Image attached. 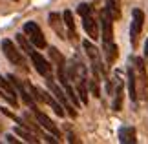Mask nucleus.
<instances>
[{
	"instance_id": "obj_13",
	"label": "nucleus",
	"mask_w": 148,
	"mask_h": 144,
	"mask_svg": "<svg viewBox=\"0 0 148 144\" xmlns=\"http://www.w3.org/2000/svg\"><path fill=\"white\" fill-rule=\"evenodd\" d=\"M38 95H40V100H44L48 106H51V109H53V111L59 115V117H64V113H66L64 108H62L60 102H57V99H55L53 95H49L48 91H42L40 88H38Z\"/></svg>"
},
{
	"instance_id": "obj_9",
	"label": "nucleus",
	"mask_w": 148,
	"mask_h": 144,
	"mask_svg": "<svg viewBox=\"0 0 148 144\" xmlns=\"http://www.w3.org/2000/svg\"><path fill=\"white\" fill-rule=\"evenodd\" d=\"M2 51H4V55L8 57V60L11 62V64H16V66H20V68H26L24 57H22V53L15 48V44L11 42V40H8V38L2 40Z\"/></svg>"
},
{
	"instance_id": "obj_12",
	"label": "nucleus",
	"mask_w": 148,
	"mask_h": 144,
	"mask_svg": "<svg viewBox=\"0 0 148 144\" xmlns=\"http://www.w3.org/2000/svg\"><path fill=\"white\" fill-rule=\"evenodd\" d=\"M33 113H35V119H37V122L40 124L44 130H48V131H49V133L53 135V137H57V139H60V131H59V128H57V126H55V122H53V120H51V119L48 117L46 113L38 111V109H35Z\"/></svg>"
},
{
	"instance_id": "obj_8",
	"label": "nucleus",
	"mask_w": 148,
	"mask_h": 144,
	"mask_svg": "<svg viewBox=\"0 0 148 144\" xmlns=\"http://www.w3.org/2000/svg\"><path fill=\"white\" fill-rule=\"evenodd\" d=\"M143 26H145V13L141 9H134L132 11V24H130V42L132 46L137 44V38L143 31Z\"/></svg>"
},
{
	"instance_id": "obj_20",
	"label": "nucleus",
	"mask_w": 148,
	"mask_h": 144,
	"mask_svg": "<svg viewBox=\"0 0 148 144\" xmlns=\"http://www.w3.org/2000/svg\"><path fill=\"white\" fill-rule=\"evenodd\" d=\"M15 133L18 135V137H22L24 141H27V142H38L37 137L33 135L31 131H27V130H26V126H18V128H15Z\"/></svg>"
},
{
	"instance_id": "obj_11",
	"label": "nucleus",
	"mask_w": 148,
	"mask_h": 144,
	"mask_svg": "<svg viewBox=\"0 0 148 144\" xmlns=\"http://www.w3.org/2000/svg\"><path fill=\"white\" fill-rule=\"evenodd\" d=\"M8 78H9V82L13 84V88L16 89V93H18V95L22 97V100H24L26 104L29 106V108L33 109V111H35V109H37V106H35V99H33V95H29V93H27V91H26V88H24V84H20V80L16 78L15 75H9Z\"/></svg>"
},
{
	"instance_id": "obj_1",
	"label": "nucleus",
	"mask_w": 148,
	"mask_h": 144,
	"mask_svg": "<svg viewBox=\"0 0 148 144\" xmlns=\"http://www.w3.org/2000/svg\"><path fill=\"white\" fill-rule=\"evenodd\" d=\"M101 37H102V51H104L106 62L113 64L117 59V46L113 42V20L106 13V9H102L101 13Z\"/></svg>"
},
{
	"instance_id": "obj_15",
	"label": "nucleus",
	"mask_w": 148,
	"mask_h": 144,
	"mask_svg": "<svg viewBox=\"0 0 148 144\" xmlns=\"http://www.w3.org/2000/svg\"><path fill=\"white\" fill-rule=\"evenodd\" d=\"M119 142L121 144H135L137 142V135H135L134 126H123L119 130Z\"/></svg>"
},
{
	"instance_id": "obj_14",
	"label": "nucleus",
	"mask_w": 148,
	"mask_h": 144,
	"mask_svg": "<svg viewBox=\"0 0 148 144\" xmlns=\"http://www.w3.org/2000/svg\"><path fill=\"white\" fill-rule=\"evenodd\" d=\"M121 108H123V80L117 73L115 80H113V109L121 111Z\"/></svg>"
},
{
	"instance_id": "obj_16",
	"label": "nucleus",
	"mask_w": 148,
	"mask_h": 144,
	"mask_svg": "<svg viewBox=\"0 0 148 144\" xmlns=\"http://www.w3.org/2000/svg\"><path fill=\"white\" fill-rule=\"evenodd\" d=\"M126 75H128V95L132 102H137V82H135V73H134V66L130 62L128 70H126Z\"/></svg>"
},
{
	"instance_id": "obj_17",
	"label": "nucleus",
	"mask_w": 148,
	"mask_h": 144,
	"mask_svg": "<svg viewBox=\"0 0 148 144\" xmlns=\"http://www.w3.org/2000/svg\"><path fill=\"white\" fill-rule=\"evenodd\" d=\"M62 20H64V26L68 27V38H70V40H77V31H75V22H73V13L66 9L64 13H62Z\"/></svg>"
},
{
	"instance_id": "obj_22",
	"label": "nucleus",
	"mask_w": 148,
	"mask_h": 144,
	"mask_svg": "<svg viewBox=\"0 0 148 144\" xmlns=\"http://www.w3.org/2000/svg\"><path fill=\"white\" fill-rule=\"evenodd\" d=\"M145 57L148 59V38H146V42H145Z\"/></svg>"
},
{
	"instance_id": "obj_3",
	"label": "nucleus",
	"mask_w": 148,
	"mask_h": 144,
	"mask_svg": "<svg viewBox=\"0 0 148 144\" xmlns=\"http://www.w3.org/2000/svg\"><path fill=\"white\" fill-rule=\"evenodd\" d=\"M134 66V73H135V82H137V97L141 99H146L148 95V75H146V66H145V60L141 57H134L130 59Z\"/></svg>"
},
{
	"instance_id": "obj_6",
	"label": "nucleus",
	"mask_w": 148,
	"mask_h": 144,
	"mask_svg": "<svg viewBox=\"0 0 148 144\" xmlns=\"http://www.w3.org/2000/svg\"><path fill=\"white\" fill-rule=\"evenodd\" d=\"M46 84H48V89L51 91V95H53L55 99H57V100H59L60 104H62V108H64L66 111L70 113V117H73V119H75V117H77L75 106H73L71 102H70V99L66 97V93H64V91H62V89L59 88V86L55 84V80L51 78V77H46Z\"/></svg>"
},
{
	"instance_id": "obj_23",
	"label": "nucleus",
	"mask_w": 148,
	"mask_h": 144,
	"mask_svg": "<svg viewBox=\"0 0 148 144\" xmlns=\"http://www.w3.org/2000/svg\"><path fill=\"white\" fill-rule=\"evenodd\" d=\"M13 2H18V0H13Z\"/></svg>"
},
{
	"instance_id": "obj_7",
	"label": "nucleus",
	"mask_w": 148,
	"mask_h": 144,
	"mask_svg": "<svg viewBox=\"0 0 148 144\" xmlns=\"http://www.w3.org/2000/svg\"><path fill=\"white\" fill-rule=\"evenodd\" d=\"M24 33H26L27 40H29L35 48L44 49L48 46L46 44V38H44V33H42L40 27H38L37 22H26V24H24Z\"/></svg>"
},
{
	"instance_id": "obj_21",
	"label": "nucleus",
	"mask_w": 148,
	"mask_h": 144,
	"mask_svg": "<svg viewBox=\"0 0 148 144\" xmlns=\"http://www.w3.org/2000/svg\"><path fill=\"white\" fill-rule=\"evenodd\" d=\"M5 141H8V142H18V141H16L13 135H8V137H5Z\"/></svg>"
},
{
	"instance_id": "obj_2",
	"label": "nucleus",
	"mask_w": 148,
	"mask_h": 144,
	"mask_svg": "<svg viewBox=\"0 0 148 144\" xmlns=\"http://www.w3.org/2000/svg\"><path fill=\"white\" fill-rule=\"evenodd\" d=\"M16 42H18V46L22 48V51H24V53L31 59L35 70L40 73L42 77H51V66H49V62L44 59L38 51H35V46L27 40V37H24V35H20V33H18V35H16Z\"/></svg>"
},
{
	"instance_id": "obj_19",
	"label": "nucleus",
	"mask_w": 148,
	"mask_h": 144,
	"mask_svg": "<svg viewBox=\"0 0 148 144\" xmlns=\"http://www.w3.org/2000/svg\"><path fill=\"white\" fill-rule=\"evenodd\" d=\"M49 26L53 27V31H55L60 38H66V33L62 31V18H60L59 13H51V15H49Z\"/></svg>"
},
{
	"instance_id": "obj_10",
	"label": "nucleus",
	"mask_w": 148,
	"mask_h": 144,
	"mask_svg": "<svg viewBox=\"0 0 148 144\" xmlns=\"http://www.w3.org/2000/svg\"><path fill=\"white\" fill-rule=\"evenodd\" d=\"M0 95L2 99H5L11 106H18V99H16V89L13 88V84L9 80H5L4 77H0Z\"/></svg>"
},
{
	"instance_id": "obj_4",
	"label": "nucleus",
	"mask_w": 148,
	"mask_h": 144,
	"mask_svg": "<svg viewBox=\"0 0 148 144\" xmlns=\"http://www.w3.org/2000/svg\"><path fill=\"white\" fill-rule=\"evenodd\" d=\"M77 13L82 16V26H84V31L88 33V37L92 40H97L99 38V22L92 15V8L88 4H81L77 8Z\"/></svg>"
},
{
	"instance_id": "obj_18",
	"label": "nucleus",
	"mask_w": 148,
	"mask_h": 144,
	"mask_svg": "<svg viewBox=\"0 0 148 144\" xmlns=\"http://www.w3.org/2000/svg\"><path fill=\"white\" fill-rule=\"evenodd\" d=\"M106 13L112 16V20L121 18V0H106Z\"/></svg>"
},
{
	"instance_id": "obj_5",
	"label": "nucleus",
	"mask_w": 148,
	"mask_h": 144,
	"mask_svg": "<svg viewBox=\"0 0 148 144\" xmlns=\"http://www.w3.org/2000/svg\"><path fill=\"white\" fill-rule=\"evenodd\" d=\"M82 48H84V51H86V55H88L90 62H92V73H93V78L101 80V75H104V77H106V71H104V68H102V60H101L99 49L95 48V46L90 42V40H84V42H82Z\"/></svg>"
}]
</instances>
